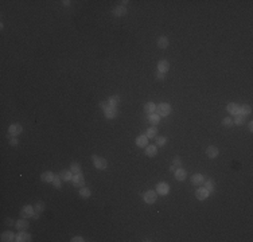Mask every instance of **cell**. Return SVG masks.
I'll return each mask as SVG.
<instances>
[{"label": "cell", "instance_id": "28", "mask_svg": "<svg viewBox=\"0 0 253 242\" xmlns=\"http://www.w3.org/2000/svg\"><path fill=\"white\" fill-rule=\"evenodd\" d=\"M70 171H72L74 175H78V173H81V166L78 163H72V164H70Z\"/></svg>", "mask_w": 253, "mask_h": 242}, {"label": "cell", "instance_id": "15", "mask_svg": "<svg viewBox=\"0 0 253 242\" xmlns=\"http://www.w3.org/2000/svg\"><path fill=\"white\" fill-rule=\"evenodd\" d=\"M53 179H54V173L51 171H46V172H43L42 175H40V180L45 182V183H51Z\"/></svg>", "mask_w": 253, "mask_h": 242}, {"label": "cell", "instance_id": "32", "mask_svg": "<svg viewBox=\"0 0 253 242\" xmlns=\"http://www.w3.org/2000/svg\"><path fill=\"white\" fill-rule=\"evenodd\" d=\"M61 180H62L61 175H54L53 184H54V187H55V188H61Z\"/></svg>", "mask_w": 253, "mask_h": 242}, {"label": "cell", "instance_id": "41", "mask_svg": "<svg viewBox=\"0 0 253 242\" xmlns=\"http://www.w3.org/2000/svg\"><path fill=\"white\" fill-rule=\"evenodd\" d=\"M6 225H8V226H11V225H13V221L11 219V218H8V219H6Z\"/></svg>", "mask_w": 253, "mask_h": 242}, {"label": "cell", "instance_id": "7", "mask_svg": "<svg viewBox=\"0 0 253 242\" xmlns=\"http://www.w3.org/2000/svg\"><path fill=\"white\" fill-rule=\"evenodd\" d=\"M104 114H105L106 118H116L119 112H117L116 106H108L106 109H104Z\"/></svg>", "mask_w": 253, "mask_h": 242}, {"label": "cell", "instance_id": "36", "mask_svg": "<svg viewBox=\"0 0 253 242\" xmlns=\"http://www.w3.org/2000/svg\"><path fill=\"white\" fill-rule=\"evenodd\" d=\"M182 166V160L179 156H175L174 160H173V167H175V168H179V167Z\"/></svg>", "mask_w": 253, "mask_h": 242}, {"label": "cell", "instance_id": "14", "mask_svg": "<svg viewBox=\"0 0 253 242\" xmlns=\"http://www.w3.org/2000/svg\"><path fill=\"white\" fill-rule=\"evenodd\" d=\"M203 182H205V176L202 173H195V175H193V178H191V183L195 186H201Z\"/></svg>", "mask_w": 253, "mask_h": 242}, {"label": "cell", "instance_id": "17", "mask_svg": "<svg viewBox=\"0 0 253 242\" xmlns=\"http://www.w3.org/2000/svg\"><path fill=\"white\" fill-rule=\"evenodd\" d=\"M206 155H207V158H210V159L217 158V156H218V148H217V147H214V145H210L206 149Z\"/></svg>", "mask_w": 253, "mask_h": 242}, {"label": "cell", "instance_id": "2", "mask_svg": "<svg viewBox=\"0 0 253 242\" xmlns=\"http://www.w3.org/2000/svg\"><path fill=\"white\" fill-rule=\"evenodd\" d=\"M92 160H93V164L96 167L97 169H105L108 167V162L104 158H100V156H96L93 155L92 156Z\"/></svg>", "mask_w": 253, "mask_h": 242}, {"label": "cell", "instance_id": "25", "mask_svg": "<svg viewBox=\"0 0 253 242\" xmlns=\"http://www.w3.org/2000/svg\"><path fill=\"white\" fill-rule=\"evenodd\" d=\"M13 234L11 233V231H4V233L2 234V241L3 242H11V241H15L13 240Z\"/></svg>", "mask_w": 253, "mask_h": 242}, {"label": "cell", "instance_id": "23", "mask_svg": "<svg viewBox=\"0 0 253 242\" xmlns=\"http://www.w3.org/2000/svg\"><path fill=\"white\" fill-rule=\"evenodd\" d=\"M168 43H170V40H168L167 36H159V39H158V46L160 49H166L168 46Z\"/></svg>", "mask_w": 253, "mask_h": 242}, {"label": "cell", "instance_id": "13", "mask_svg": "<svg viewBox=\"0 0 253 242\" xmlns=\"http://www.w3.org/2000/svg\"><path fill=\"white\" fill-rule=\"evenodd\" d=\"M136 144L137 147H141V148H146L148 145V137L146 135H141V136H137L136 137Z\"/></svg>", "mask_w": 253, "mask_h": 242}, {"label": "cell", "instance_id": "6", "mask_svg": "<svg viewBox=\"0 0 253 242\" xmlns=\"http://www.w3.org/2000/svg\"><path fill=\"white\" fill-rule=\"evenodd\" d=\"M168 191H170V186L164 182H160L156 184V192L160 194V195H167Z\"/></svg>", "mask_w": 253, "mask_h": 242}, {"label": "cell", "instance_id": "12", "mask_svg": "<svg viewBox=\"0 0 253 242\" xmlns=\"http://www.w3.org/2000/svg\"><path fill=\"white\" fill-rule=\"evenodd\" d=\"M45 207H46V204H45V202H38L34 206V210H35V214H34V218L35 219H38V217L40 215V213H42L43 210H45Z\"/></svg>", "mask_w": 253, "mask_h": 242}, {"label": "cell", "instance_id": "34", "mask_svg": "<svg viewBox=\"0 0 253 242\" xmlns=\"http://www.w3.org/2000/svg\"><path fill=\"white\" fill-rule=\"evenodd\" d=\"M80 195L82 198H89L90 196V190L86 188V187H81L80 190Z\"/></svg>", "mask_w": 253, "mask_h": 242}, {"label": "cell", "instance_id": "30", "mask_svg": "<svg viewBox=\"0 0 253 242\" xmlns=\"http://www.w3.org/2000/svg\"><path fill=\"white\" fill-rule=\"evenodd\" d=\"M252 113V108L249 105H242L240 108V114L242 116H247V114H251Z\"/></svg>", "mask_w": 253, "mask_h": 242}, {"label": "cell", "instance_id": "44", "mask_svg": "<svg viewBox=\"0 0 253 242\" xmlns=\"http://www.w3.org/2000/svg\"><path fill=\"white\" fill-rule=\"evenodd\" d=\"M62 3H63V6H66V7H67V6H70V2H69V0H65V2H62Z\"/></svg>", "mask_w": 253, "mask_h": 242}, {"label": "cell", "instance_id": "18", "mask_svg": "<svg viewBox=\"0 0 253 242\" xmlns=\"http://www.w3.org/2000/svg\"><path fill=\"white\" fill-rule=\"evenodd\" d=\"M175 179L177 180H179V182H182V180H184L186 179V171H184L183 168H177L175 169Z\"/></svg>", "mask_w": 253, "mask_h": 242}, {"label": "cell", "instance_id": "37", "mask_svg": "<svg viewBox=\"0 0 253 242\" xmlns=\"http://www.w3.org/2000/svg\"><path fill=\"white\" fill-rule=\"evenodd\" d=\"M166 141H167V139L164 137V136H160V137L156 139V144L159 145V147H163L164 144H166Z\"/></svg>", "mask_w": 253, "mask_h": 242}, {"label": "cell", "instance_id": "38", "mask_svg": "<svg viewBox=\"0 0 253 242\" xmlns=\"http://www.w3.org/2000/svg\"><path fill=\"white\" fill-rule=\"evenodd\" d=\"M84 241V238L82 237H80V236H77V237H73L72 238V242H82Z\"/></svg>", "mask_w": 253, "mask_h": 242}, {"label": "cell", "instance_id": "9", "mask_svg": "<svg viewBox=\"0 0 253 242\" xmlns=\"http://www.w3.org/2000/svg\"><path fill=\"white\" fill-rule=\"evenodd\" d=\"M72 182H73V186L74 187H84V184H85V179H84V176L81 175V173H78V175H76V176H73V179H72Z\"/></svg>", "mask_w": 253, "mask_h": 242}, {"label": "cell", "instance_id": "21", "mask_svg": "<svg viewBox=\"0 0 253 242\" xmlns=\"http://www.w3.org/2000/svg\"><path fill=\"white\" fill-rule=\"evenodd\" d=\"M61 178H62L63 182H69V180H72L73 179V172L72 171H67V169H65V171H61Z\"/></svg>", "mask_w": 253, "mask_h": 242}, {"label": "cell", "instance_id": "16", "mask_svg": "<svg viewBox=\"0 0 253 242\" xmlns=\"http://www.w3.org/2000/svg\"><path fill=\"white\" fill-rule=\"evenodd\" d=\"M168 70H170V63H168V61H159V62H158V71L166 73Z\"/></svg>", "mask_w": 253, "mask_h": 242}, {"label": "cell", "instance_id": "27", "mask_svg": "<svg viewBox=\"0 0 253 242\" xmlns=\"http://www.w3.org/2000/svg\"><path fill=\"white\" fill-rule=\"evenodd\" d=\"M120 101V97L119 96H112L108 98V106H116Z\"/></svg>", "mask_w": 253, "mask_h": 242}, {"label": "cell", "instance_id": "42", "mask_svg": "<svg viewBox=\"0 0 253 242\" xmlns=\"http://www.w3.org/2000/svg\"><path fill=\"white\" fill-rule=\"evenodd\" d=\"M100 106L102 109H106L108 108V102H100Z\"/></svg>", "mask_w": 253, "mask_h": 242}, {"label": "cell", "instance_id": "43", "mask_svg": "<svg viewBox=\"0 0 253 242\" xmlns=\"http://www.w3.org/2000/svg\"><path fill=\"white\" fill-rule=\"evenodd\" d=\"M248 129H249V132L253 131V124H252V122H249V124H248Z\"/></svg>", "mask_w": 253, "mask_h": 242}, {"label": "cell", "instance_id": "20", "mask_svg": "<svg viewBox=\"0 0 253 242\" xmlns=\"http://www.w3.org/2000/svg\"><path fill=\"white\" fill-rule=\"evenodd\" d=\"M127 13V8L124 6H117L113 8V15L116 16H124Z\"/></svg>", "mask_w": 253, "mask_h": 242}, {"label": "cell", "instance_id": "24", "mask_svg": "<svg viewBox=\"0 0 253 242\" xmlns=\"http://www.w3.org/2000/svg\"><path fill=\"white\" fill-rule=\"evenodd\" d=\"M144 110H146L148 114H154V112L156 110V105H155L154 102H147V104L144 105Z\"/></svg>", "mask_w": 253, "mask_h": 242}, {"label": "cell", "instance_id": "40", "mask_svg": "<svg viewBox=\"0 0 253 242\" xmlns=\"http://www.w3.org/2000/svg\"><path fill=\"white\" fill-rule=\"evenodd\" d=\"M9 143H11V145H18V140H16V137H12Z\"/></svg>", "mask_w": 253, "mask_h": 242}, {"label": "cell", "instance_id": "35", "mask_svg": "<svg viewBox=\"0 0 253 242\" xmlns=\"http://www.w3.org/2000/svg\"><path fill=\"white\" fill-rule=\"evenodd\" d=\"M222 125H224V127H226V128H230L232 125H233V120H232L230 117L224 118V120H222Z\"/></svg>", "mask_w": 253, "mask_h": 242}, {"label": "cell", "instance_id": "39", "mask_svg": "<svg viewBox=\"0 0 253 242\" xmlns=\"http://www.w3.org/2000/svg\"><path fill=\"white\" fill-rule=\"evenodd\" d=\"M156 78H158V80H160V81L164 80V73H162V71H158V73H156Z\"/></svg>", "mask_w": 253, "mask_h": 242}, {"label": "cell", "instance_id": "33", "mask_svg": "<svg viewBox=\"0 0 253 242\" xmlns=\"http://www.w3.org/2000/svg\"><path fill=\"white\" fill-rule=\"evenodd\" d=\"M205 188H206L209 192H213L214 191V182L213 180H207V182H205Z\"/></svg>", "mask_w": 253, "mask_h": 242}, {"label": "cell", "instance_id": "5", "mask_svg": "<svg viewBox=\"0 0 253 242\" xmlns=\"http://www.w3.org/2000/svg\"><path fill=\"white\" fill-rule=\"evenodd\" d=\"M22 131H23V128L20 124H12L11 127L8 128V135L12 136V137H16V136H19L22 133Z\"/></svg>", "mask_w": 253, "mask_h": 242}, {"label": "cell", "instance_id": "31", "mask_svg": "<svg viewBox=\"0 0 253 242\" xmlns=\"http://www.w3.org/2000/svg\"><path fill=\"white\" fill-rule=\"evenodd\" d=\"M244 122H245V116H242V114L238 113L237 116H236L233 124H236V125H244Z\"/></svg>", "mask_w": 253, "mask_h": 242}, {"label": "cell", "instance_id": "1", "mask_svg": "<svg viewBox=\"0 0 253 242\" xmlns=\"http://www.w3.org/2000/svg\"><path fill=\"white\" fill-rule=\"evenodd\" d=\"M156 112L160 117H166V116L171 113V105L167 104V102H162V104L156 106Z\"/></svg>", "mask_w": 253, "mask_h": 242}, {"label": "cell", "instance_id": "22", "mask_svg": "<svg viewBox=\"0 0 253 242\" xmlns=\"http://www.w3.org/2000/svg\"><path fill=\"white\" fill-rule=\"evenodd\" d=\"M148 122H150V124H152L154 127H156L158 124H159L160 122V116L159 114H150V117H148Z\"/></svg>", "mask_w": 253, "mask_h": 242}, {"label": "cell", "instance_id": "3", "mask_svg": "<svg viewBox=\"0 0 253 242\" xmlns=\"http://www.w3.org/2000/svg\"><path fill=\"white\" fill-rule=\"evenodd\" d=\"M156 198H158V192L152 191V190H148V191H146L144 192V195H143L144 202L148 203V204H152V203L156 202Z\"/></svg>", "mask_w": 253, "mask_h": 242}, {"label": "cell", "instance_id": "8", "mask_svg": "<svg viewBox=\"0 0 253 242\" xmlns=\"http://www.w3.org/2000/svg\"><path fill=\"white\" fill-rule=\"evenodd\" d=\"M15 241L18 242H27V241H31V236H30L28 233H26V231L20 230L18 233V236L15 237Z\"/></svg>", "mask_w": 253, "mask_h": 242}, {"label": "cell", "instance_id": "4", "mask_svg": "<svg viewBox=\"0 0 253 242\" xmlns=\"http://www.w3.org/2000/svg\"><path fill=\"white\" fill-rule=\"evenodd\" d=\"M34 214H35V210H34V207L30 206V204H27V206H24L20 210V217L22 218H31V217H34Z\"/></svg>", "mask_w": 253, "mask_h": 242}, {"label": "cell", "instance_id": "10", "mask_svg": "<svg viewBox=\"0 0 253 242\" xmlns=\"http://www.w3.org/2000/svg\"><path fill=\"white\" fill-rule=\"evenodd\" d=\"M226 110L229 112V114H232V116H237L238 113H240V106H238L237 104H234V102H230V104H228Z\"/></svg>", "mask_w": 253, "mask_h": 242}, {"label": "cell", "instance_id": "11", "mask_svg": "<svg viewBox=\"0 0 253 242\" xmlns=\"http://www.w3.org/2000/svg\"><path fill=\"white\" fill-rule=\"evenodd\" d=\"M195 196H197L198 200H205L206 198L209 196V191L205 187H201V188L197 190V192H195Z\"/></svg>", "mask_w": 253, "mask_h": 242}, {"label": "cell", "instance_id": "26", "mask_svg": "<svg viewBox=\"0 0 253 242\" xmlns=\"http://www.w3.org/2000/svg\"><path fill=\"white\" fill-rule=\"evenodd\" d=\"M15 226H16V229H19V230H24L28 227V222H27L26 219H19L18 222L15 223Z\"/></svg>", "mask_w": 253, "mask_h": 242}, {"label": "cell", "instance_id": "19", "mask_svg": "<svg viewBox=\"0 0 253 242\" xmlns=\"http://www.w3.org/2000/svg\"><path fill=\"white\" fill-rule=\"evenodd\" d=\"M156 153H158V147H156V145H147V147H146V155H147V156H150V158H154Z\"/></svg>", "mask_w": 253, "mask_h": 242}, {"label": "cell", "instance_id": "29", "mask_svg": "<svg viewBox=\"0 0 253 242\" xmlns=\"http://www.w3.org/2000/svg\"><path fill=\"white\" fill-rule=\"evenodd\" d=\"M156 132H158V129L152 127V128H148L147 129V132H146V136L148 139H154V137H156Z\"/></svg>", "mask_w": 253, "mask_h": 242}]
</instances>
